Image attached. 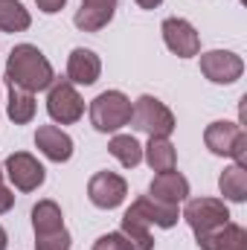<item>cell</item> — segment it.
I'll use <instances>...</instances> for the list:
<instances>
[{
	"instance_id": "24",
	"label": "cell",
	"mask_w": 247,
	"mask_h": 250,
	"mask_svg": "<svg viewBox=\"0 0 247 250\" xmlns=\"http://www.w3.org/2000/svg\"><path fill=\"white\" fill-rule=\"evenodd\" d=\"M93 250H131V248H128V242H125L123 233H108V236L96 239Z\"/></svg>"
},
{
	"instance_id": "28",
	"label": "cell",
	"mask_w": 247,
	"mask_h": 250,
	"mask_svg": "<svg viewBox=\"0 0 247 250\" xmlns=\"http://www.w3.org/2000/svg\"><path fill=\"white\" fill-rule=\"evenodd\" d=\"M134 3H137L140 9H157V6H160L163 0H134Z\"/></svg>"
},
{
	"instance_id": "27",
	"label": "cell",
	"mask_w": 247,
	"mask_h": 250,
	"mask_svg": "<svg viewBox=\"0 0 247 250\" xmlns=\"http://www.w3.org/2000/svg\"><path fill=\"white\" fill-rule=\"evenodd\" d=\"M38 3V9L44 12V15H56V12H62V6L67 0H35Z\"/></svg>"
},
{
	"instance_id": "12",
	"label": "cell",
	"mask_w": 247,
	"mask_h": 250,
	"mask_svg": "<svg viewBox=\"0 0 247 250\" xmlns=\"http://www.w3.org/2000/svg\"><path fill=\"white\" fill-rule=\"evenodd\" d=\"M35 146L41 148L44 157L56 160V163H64L73 157V140L70 134H64L59 125H41L35 131Z\"/></svg>"
},
{
	"instance_id": "22",
	"label": "cell",
	"mask_w": 247,
	"mask_h": 250,
	"mask_svg": "<svg viewBox=\"0 0 247 250\" xmlns=\"http://www.w3.org/2000/svg\"><path fill=\"white\" fill-rule=\"evenodd\" d=\"M108 151L123 163L125 169H134V166H140V160H143V146H140L131 134H117V137L108 143Z\"/></svg>"
},
{
	"instance_id": "18",
	"label": "cell",
	"mask_w": 247,
	"mask_h": 250,
	"mask_svg": "<svg viewBox=\"0 0 247 250\" xmlns=\"http://www.w3.org/2000/svg\"><path fill=\"white\" fill-rule=\"evenodd\" d=\"M32 227H35V236H38V233L62 230L64 227L62 207H59L56 201H38V204L32 207Z\"/></svg>"
},
{
	"instance_id": "25",
	"label": "cell",
	"mask_w": 247,
	"mask_h": 250,
	"mask_svg": "<svg viewBox=\"0 0 247 250\" xmlns=\"http://www.w3.org/2000/svg\"><path fill=\"white\" fill-rule=\"evenodd\" d=\"M230 157H236V163H239V166H247V134H245V131L239 134V140H236V146H233Z\"/></svg>"
},
{
	"instance_id": "14",
	"label": "cell",
	"mask_w": 247,
	"mask_h": 250,
	"mask_svg": "<svg viewBox=\"0 0 247 250\" xmlns=\"http://www.w3.org/2000/svg\"><path fill=\"white\" fill-rule=\"evenodd\" d=\"M114 9H117V0H82V9L76 12L73 23L82 32H99L102 26L111 23Z\"/></svg>"
},
{
	"instance_id": "6",
	"label": "cell",
	"mask_w": 247,
	"mask_h": 250,
	"mask_svg": "<svg viewBox=\"0 0 247 250\" xmlns=\"http://www.w3.org/2000/svg\"><path fill=\"white\" fill-rule=\"evenodd\" d=\"M47 111L56 123L70 125L76 120H82L84 114V102L79 96V90L67 82V79H53L50 93H47Z\"/></svg>"
},
{
	"instance_id": "21",
	"label": "cell",
	"mask_w": 247,
	"mask_h": 250,
	"mask_svg": "<svg viewBox=\"0 0 247 250\" xmlns=\"http://www.w3.org/2000/svg\"><path fill=\"white\" fill-rule=\"evenodd\" d=\"M35 117V96L21 87H9V120L15 125H26Z\"/></svg>"
},
{
	"instance_id": "9",
	"label": "cell",
	"mask_w": 247,
	"mask_h": 250,
	"mask_svg": "<svg viewBox=\"0 0 247 250\" xmlns=\"http://www.w3.org/2000/svg\"><path fill=\"white\" fill-rule=\"evenodd\" d=\"M125 195H128V184H125L117 172H96L90 178V184H87V198L99 209L120 207L125 201Z\"/></svg>"
},
{
	"instance_id": "19",
	"label": "cell",
	"mask_w": 247,
	"mask_h": 250,
	"mask_svg": "<svg viewBox=\"0 0 247 250\" xmlns=\"http://www.w3.org/2000/svg\"><path fill=\"white\" fill-rule=\"evenodd\" d=\"M32 18L21 0H0V29L3 32H23L29 29Z\"/></svg>"
},
{
	"instance_id": "7",
	"label": "cell",
	"mask_w": 247,
	"mask_h": 250,
	"mask_svg": "<svg viewBox=\"0 0 247 250\" xmlns=\"http://www.w3.org/2000/svg\"><path fill=\"white\" fill-rule=\"evenodd\" d=\"M201 73L215 84H233L236 79H242L245 62L230 50H209L201 56Z\"/></svg>"
},
{
	"instance_id": "5",
	"label": "cell",
	"mask_w": 247,
	"mask_h": 250,
	"mask_svg": "<svg viewBox=\"0 0 247 250\" xmlns=\"http://www.w3.org/2000/svg\"><path fill=\"white\" fill-rule=\"evenodd\" d=\"M131 123L148 137H169L175 131V114L154 96H140L131 108Z\"/></svg>"
},
{
	"instance_id": "3",
	"label": "cell",
	"mask_w": 247,
	"mask_h": 250,
	"mask_svg": "<svg viewBox=\"0 0 247 250\" xmlns=\"http://www.w3.org/2000/svg\"><path fill=\"white\" fill-rule=\"evenodd\" d=\"M184 218L192 227V233H195L198 248L204 250L206 242L212 239V233L221 230L230 221V212H227L224 201H218V198H192L184 209Z\"/></svg>"
},
{
	"instance_id": "10",
	"label": "cell",
	"mask_w": 247,
	"mask_h": 250,
	"mask_svg": "<svg viewBox=\"0 0 247 250\" xmlns=\"http://www.w3.org/2000/svg\"><path fill=\"white\" fill-rule=\"evenodd\" d=\"M160 32H163L166 47H169L175 56L192 59V56L201 53V38H198L195 26H192L189 21H184V18H166L163 26H160Z\"/></svg>"
},
{
	"instance_id": "4",
	"label": "cell",
	"mask_w": 247,
	"mask_h": 250,
	"mask_svg": "<svg viewBox=\"0 0 247 250\" xmlns=\"http://www.w3.org/2000/svg\"><path fill=\"white\" fill-rule=\"evenodd\" d=\"M131 99L120 90H105L90 102V123L96 131H120L123 125L131 123Z\"/></svg>"
},
{
	"instance_id": "26",
	"label": "cell",
	"mask_w": 247,
	"mask_h": 250,
	"mask_svg": "<svg viewBox=\"0 0 247 250\" xmlns=\"http://www.w3.org/2000/svg\"><path fill=\"white\" fill-rule=\"evenodd\" d=\"M12 207H15V192L0 184V215H3V212H9Z\"/></svg>"
},
{
	"instance_id": "13",
	"label": "cell",
	"mask_w": 247,
	"mask_h": 250,
	"mask_svg": "<svg viewBox=\"0 0 247 250\" xmlns=\"http://www.w3.org/2000/svg\"><path fill=\"white\" fill-rule=\"evenodd\" d=\"M102 73V62L93 50L76 47L67 59V82L70 84H93Z\"/></svg>"
},
{
	"instance_id": "30",
	"label": "cell",
	"mask_w": 247,
	"mask_h": 250,
	"mask_svg": "<svg viewBox=\"0 0 247 250\" xmlns=\"http://www.w3.org/2000/svg\"><path fill=\"white\" fill-rule=\"evenodd\" d=\"M0 184H3V169H0Z\"/></svg>"
},
{
	"instance_id": "23",
	"label": "cell",
	"mask_w": 247,
	"mask_h": 250,
	"mask_svg": "<svg viewBox=\"0 0 247 250\" xmlns=\"http://www.w3.org/2000/svg\"><path fill=\"white\" fill-rule=\"evenodd\" d=\"M35 250H70V233H67V227L53 230V233H38L35 236Z\"/></svg>"
},
{
	"instance_id": "2",
	"label": "cell",
	"mask_w": 247,
	"mask_h": 250,
	"mask_svg": "<svg viewBox=\"0 0 247 250\" xmlns=\"http://www.w3.org/2000/svg\"><path fill=\"white\" fill-rule=\"evenodd\" d=\"M53 64L47 62V56L32 47V44H18L12 53H9V62H6V82L9 87H21V90H44L53 84Z\"/></svg>"
},
{
	"instance_id": "20",
	"label": "cell",
	"mask_w": 247,
	"mask_h": 250,
	"mask_svg": "<svg viewBox=\"0 0 247 250\" xmlns=\"http://www.w3.org/2000/svg\"><path fill=\"white\" fill-rule=\"evenodd\" d=\"M204 250H247V233L245 227H239V224H224L221 230H215L212 233V239L206 242V248Z\"/></svg>"
},
{
	"instance_id": "29",
	"label": "cell",
	"mask_w": 247,
	"mask_h": 250,
	"mask_svg": "<svg viewBox=\"0 0 247 250\" xmlns=\"http://www.w3.org/2000/svg\"><path fill=\"white\" fill-rule=\"evenodd\" d=\"M6 245H9V236H6V230L0 227V250H6Z\"/></svg>"
},
{
	"instance_id": "8",
	"label": "cell",
	"mask_w": 247,
	"mask_h": 250,
	"mask_svg": "<svg viewBox=\"0 0 247 250\" xmlns=\"http://www.w3.org/2000/svg\"><path fill=\"white\" fill-rule=\"evenodd\" d=\"M6 175H9V181L15 184V189H21V192L38 189L44 184V178H47L44 166H41L29 151H15V154H9V157H6Z\"/></svg>"
},
{
	"instance_id": "16",
	"label": "cell",
	"mask_w": 247,
	"mask_h": 250,
	"mask_svg": "<svg viewBox=\"0 0 247 250\" xmlns=\"http://www.w3.org/2000/svg\"><path fill=\"white\" fill-rule=\"evenodd\" d=\"M145 151V163L151 166V172H172L175 163H178V151L175 146L169 143V137H148V146L143 148Z\"/></svg>"
},
{
	"instance_id": "11",
	"label": "cell",
	"mask_w": 247,
	"mask_h": 250,
	"mask_svg": "<svg viewBox=\"0 0 247 250\" xmlns=\"http://www.w3.org/2000/svg\"><path fill=\"white\" fill-rule=\"evenodd\" d=\"M189 195V181H186L181 172H160L151 187H148V198L160 201V204H169V207H178L181 201H186Z\"/></svg>"
},
{
	"instance_id": "15",
	"label": "cell",
	"mask_w": 247,
	"mask_h": 250,
	"mask_svg": "<svg viewBox=\"0 0 247 250\" xmlns=\"http://www.w3.org/2000/svg\"><path fill=\"white\" fill-rule=\"evenodd\" d=\"M245 128L236 123H212L206 131H204V143H206V148L212 151V154H221V157H230V151H233V146H236V140H239V134H242Z\"/></svg>"
},
{
	"instance_id": "1",
	"label": "cell",
	"mask_w": 247,
	"mask_h": 250,
	"mask_svg": "<svg viewBox=\"0 0 247 250\" xmlns=\"http://www.w3.org/2000/svg\"><path fill=\"white\" fill-rule=\"evenodd\" d=\"M178 207H169V204H160L154 198H137L123 215V233L125 242L131 250H151L154 248V239H151V224L157 227H175L178 224Z\"/></svg>"
},
{
	"instance_id": "17",
	"label": "cell",
	"mask_w": 247,
	"mask_h": 250,
	"mask_svg": "<svg viewBox=\"0 0 247 250\" xmlns=\"http://www.w3.org/2000/svg\"><path fill=\"white\" fill-rule=\"evenodd\" d=\"M218 187H221V195H224L227 201L242 204L247 198V166H239V163L227 166V169L221 172V178H218Z\"/></svg>"
}]
</instances>
